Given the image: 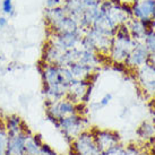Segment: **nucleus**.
Here are the masks:
<instances>
[{"mask_svg":"<svg viewBox=\"0 0 155 155\" xmlns=\"http://www.w3.org/2000/svg\"><path fill=\"white\" fill-rule=\"evenodd\" d=\"M146 50L144 48H136L135 50L130 52L128 57L126 58V65L127 66H139L146 59Z\"/></svg>","mask_w":155,"mask_h":155,"instance_id":"nucleus-8","label":"nucleus"},{"mask_svg":"<svg viewBox=\"0 0 155 155\" xmlns=\"http://www.w3.org/2000/svg\"><path fill=\"white\" fill-rule=\"evenodd\" d=\"M7 143H8V134L5 128L4 120L0 119V155H6Z\"/></svg>","mask_w":155,"mask_h":155,"instance_id":"nucleus-10","label":"nucleus"},{"mask_svg":"<svg viewBox=\"0 0 155 155\" xmlns=\"http://www.w3.org/2000/svg\"><path fill=\"white\" fill-rule=\"evenodd\" d=\"M40 155H58V154H57V152L54 151L49 144H45V143H44L43 145L41 146Z\"/></svg>","mask_w":155,"mask_h":155,"instance_id":"nucleus-12","label":"nucleus"},{"mask_svg":"<svg viewBox=\"0 0 155 155\" xmlns=\"http://www.w3.org/2000/svg\"><path fill=\"white\" fill-rule=\"evenodd\" d=\"M93 134V138L100 152L103 154L107 151L111 150L112 147L121 144L120 135L109 129H91Z\"/></svg>","mask_w":155,"mask_h":155,"instance_id":"nucleus-3","label":"nucleus"},{"mask_svg":"<svg viewBox=\"0 0 155 155\" xmlns=\"http://www.w3.org/2000/svg\"><path fill=\"white\" fill-rule=\"evenodd\" d=\"M60 4V0H47V9H52L57 8V6Z\"/></svg>","mask_w":155,"mask_h":155,"instance_id":"nucleus-14","label":"nucleus"},{"mask_svg":"<svg viewBox=\"0 0 155 155\" xmlns=\"http://www.w3.org/2000/svg\"><path fill=\"white\" fill-rule=\"evenodd\" d=\"M111 100H112V95L108 93V94L104 95V96L102 97V99H101V101H100L97 104H99L100 108H104V107H107V105L110 103V101H111Z\"/></svg>","mask_w":155,"mask_h":155,"instance_id":"nucleus-13","label":"nucleus"},{"mask_svg":"<svg viewBox=\"0 0 155 155\" xmlns=\"http://www.w3.org/2000/svg\"><path fill=\"white\" fill-rule=\"evenodd\" d=\"M81 35L78 34V31L73 32H62V33H54V39L50 41L54 47H57L60 51H68L75 49L76 44L79 42Z\"/></svg>","mask_w":155,"mask_h":155,"instance_id":"nucleus-5","label":"nucleus"},{"mask_svg":"<svg viewBox=\"0 0 155 155\" xmlns=\"http://www.w3.org/2000/svg\"><path fill=\"white\" fill-rule=\"evenodd\" d=\"M8 24V21L6 17H0V28H4Z\"/></svg>","mask_w":155,"mask_h":155,"instance_id":"nucleus-16","label":"nucleus"},{"mask_svg":"<svg viewBox=\"0 0 155 155\" xmlns=\"http://www.w3.org/2000/svg\"><path fill=\"white\" fill-rule=\"evenodd\" d=\"M44 144L40 134H32L26 142L25 155H40L41 146Z\"/></svg>","mask_w":155,"mask_h":155,"instance_id":"nucleus-7","label":"nucleus"},{"mask_svg":"<svg viewBox=\"0 0 155 155\" xmlns=\"http://www.w3.org/2000/svg\"><path fill=\"white\" fill-rule=\"evenodd\" d=\"M5 128L7 130L8 136L10 135H16V134L23 133L25 130L28 129V127L25 125V122L23 121V119L17 114H10L7 116L4 119Z\"/></svg>","mask_w":155,"mask_h":155,"instance_id":"nucleus-6","label":"nucleus"},{"mask_svg":"<svg viewBox=\"0 0 155 155\" xmlns=\"http://www.w3.org/2000/svg\"><path fill=\"white\" fill-rule=\"evenodd\" d=\"M147 44H148V48L151 49L152 51L155 52V38L154 36H151L148 41H147Z\"/></svg>","mask_w":155,"mask_h":155,"instance_id":"nucleus-15","label":"nucleus"},{"mask_svg":"<svg viewBox=\"0 0 155 155\" xmlns=\"http://www.w3.org/2000/svg\"><path fill=\"white\" fill-rule=\"evenodd\" d=\"M85 1H86V2H91V4L94 2V0H85Z\"/></svg>","mask_w":155,"mask_h":155,"instance_id":"nucleus-17","label":"nucleus"},{"mask_svg":"<svg viewBox=\"0 0 155 155\" xmlns=\"http://www.w3.org/2000/svg\"><path fill=\"white\" fill-rule=\"evenodd\" d=\"M54 126H56L57 129L60 130L66 140L71 144V142L79 134H82L83 131L88 129L87 128L88 120L85 116H81V114L75 113V114L57 120Z\"/></svg>","mask_w":155,"mask_h":155,"instance_id":"nucleus-1","label":"nucleus"},{"mask_svg":"<svg viewBox=\"0 0 155 155\" xmlns=\"http://www.w3.org/2000/svg\"><path fill=\"white\" fill-rule=\"evenodd\" d=\"M2 12L8 16H14L15 12H14L13 0H4L2 1Z\"/></svg>","mask_w":155,"mask_h":155,"instance_id":"nucleus-11","label":"nucleus"},{"mask_svg":"<svg viewBox=\"0 0 155 155\" xmlns=\"http://www.w3.org/2000/svg\"><path fill=\"white\" fill-rule=\"evenodd\" d=\"M76 113V103L71 102L68 99H61L58 101H45V116L48 120L54 125L57 120L61 118L71 116Z\"/></svg>","mask_w":155,"mask_h":155,"instance_id":"nucleus-2","label":"nucleus"},{"mask_svg":"<svg viewBox=\"0 0 155 155\" xmlns=\"http://www.w3.org/2000/svg\"><path fill=\"white\" fill-rule=\"evenodd\" d=\"M32 134L33 133L28 128L23 133L8 136L6 155H25L26 142Z\"/></svg>","mask_w":155,"mask_h":155,"instance_id":"nucleus-4","label":"nucleus"},{"mask_svg":"<svg viewBox=\"0 0 155 155\" xmlns=\"http://www.w3.org/2000/svg\"><path fill=\"white\" fill-rule=\"evenodd\" d=\"M139 138L143 140H150L155 137V127L150 122H144L137 130Z\"/></svg>","mask_w":155,"mask_h":155,"instance_id":"nucleus-9","label":"nucleus"}]
</instances>
